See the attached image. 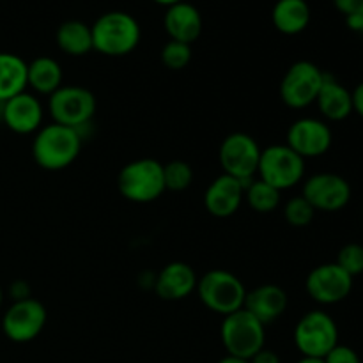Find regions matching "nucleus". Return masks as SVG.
<instances>
[{"instance_id":"1","label":"nucleus","mask_w":363,"mask_h":363,"mask_svg":"<svg viewBox=\"0 0 363 363\" xmlns=\"http://www.w3.org/2000/svg\"><path fill=\"white\" fill-rule=\"evenodd\" d=\"M84 135L73 128L52 123L39 128L32 142V156L45 170H62L78 158Z\"/></svg>"},{"instance_id":"2","label":"nucleus","mask_w":363,"mask_h":363,"mask_svg":"<svg viewBox=\"0 0 363 363\" xmlns=\"http://www.w3.org/2000/svg\"><path fill=\"white\" fill-rule=\"evenodd\" d=\"M92 48L108 57H123L140 43V27L131 14L112 11L96 20L91 27Z\"/></svg>"},{"instance_id":"3","label":"nucleus","mask_w":363,"mask_h":363,"mask_svg":"<svg viewBox=\"0 0 363 363\" xmlns=\"http://www.w3.org/2000/svg\"><path fill=\"white\" fill-rule=\"evenodd\" d=\"M117 188L126 201L135 204L156 201L167 190L163 165L152 158L135 160L121 169L117 176Z\"/></svg>"},{"instance_id":"4","label":"nucleus","mask_w":363,"mask_h":363,"mask_svg":"<svg viewBox=\"0 0 363 363\" xmlns=\"http://www.w3.org/2000/svg\"><path fill=\"white\" fill-rule=\"evenodd\" d=\"M197 294L202 305L220 315H229L245 305L247 289L234 273L225 269H211L197 282Z\"/></svg>"},{"instance_id":"5","label":"nucleus","mask_w":363,"mask_h":363,"mask_svg":"<svg viewBox=\"0 0 363 363\" xmlns=\"http://www.w3.org/2000/svg\"><path fill=\"white\" fill-rule=\"evenodd\" d=\"M264 328L266 326L245 308L225 315L220 328V337L227 354L250 360L264 347Z\"/></svg>"},{"instance_id":"6","label":"nucleus","mask_w":363,"mask_h":363,"mask_svg":"<svg viewBox=\"0 0 363 363\" xmlns=\"http://www.w3.org/2000/svg\"><path fill=\"white\" fill-rule=\"evenodd\" d=\"M96 108V96L80 85H62L48 96V112L53 123L73 128L80 133L85 126H89Z\"/></svg>"},{"instance_id":"7","label":"nucleus","mask_w":363,"mask_h":363,"mask_svg":"<svg viewBox=\"0 0 363 363\" xmlns=\"http://www.w3.org/2000/svg\"><path fill=\"white\" fill-rule=\"evenodd\" d=\"M257 176L277 190H289L303 179L305 160L287 144L269 145L261 151Z\"/></svg>"},{"instance_id":"8","label":"nucleus","mask_w":363,"mask_h":363,"mask_svg":"<svg viewBox=\"0 0 363 363\" xmlns=\"http://www.w3.org/2000/svg\"><path fill=\"white\" fill-rule=\"evenodd\" d=\"M294 344L303 357L325 358L339 344V330L332 315L323 311L305 314L294 328Z\"/></svg>"},{"instance_id":"9","label":"nucleus","mask_w":363,"mask_h":363,"mask_svg":"<svg viewBox=\"0 0 363 363\" xmlns=\"http://www.w3.org/2000/svg\"><path fill=\"white\" fill-rule=\"evenodd\" d=\"M325 73L311 60H298L284 74L280 82V98L289 108H307L315 103Z\"/></svg>"},{"instance_id":"10","label":"nucleus","mask_w":363,"mask_h":363,"mask_svg":"<svg viewBox=\"0 0 363 363\" xmlns=\"http://www.w3.org/2000/svg\"><path fill=\"white\" fill-rule=\"evenodd\" d=\"M261 151L262 149L259 147L255 138L250 135L241 133V131L230 133L229 137L223 138L218 151V160L223 174L236 177L243 183L252 181L257 174Z\"/></svg>"},{"instance_id":"11","label":"nucleus","mask_w":363,"mask_h":363,"mask_svg":"<svg viewBox=\"0 0 363 363\" xmlns=\"http://www.w3.org/2000/svg\"><path fill=\"white\" fill-rule=\"evenodd\" d=\"M46 318L48 314L45 305L34 298H27V300L14 301L7 308L2 319V330L7 339L13 342H30L43 332Z\"/></svg>"},{"instance_id":"12","label":"nucleus","mask_w":363,"mask_h":363,"mask_svg":"<svg viewBox=\"0 0 363 363\" xmlns=\"http://www.w3.org/2000/svg\"><path fill=\"white\" fill-rule=\"evenodd\" d=\"M305 199L315 211H340L351 201V186L342 176L332 172L314 174L303 183Z\"/></svg>"},{"instance_id":"13","label":"nucleus","mask_w":363,"mask_h":363,"mask_svg":"<svg viewBox=\"0 0 363 363\" xmlns=\"http://www.w3.org/2000/svg\"><path fill=\"white\" fill-rule=\"evenodd\" d=\"M308 296L321 305H335L346 300L353 289V277L347 275L337 262H328L312 269L307 277Z\"/></svg>"},{"instance_id":"14","label":"nucleus","mask_w":363,"mask_h":363,"mask_svg":"<svg viewBox=\"0 0 363 363\" xmlns=\"http://www.w3.org/2000/svg\"><path fill=\"white\" fill-rule=\"evenodd\" d=\"M332 130L325 121L303 117V119L294 121L289 126L286 144L301 158L307 160L326 155L328 149L332 147Z\"/></svg>"},{"instance_id":"15","label":"nucleus","mask_w":363,"mask_h":363,"mask_svg":"<svg viewBox=\"0 0 363 363\" xmlns=\"http://www.w3.org/2000/svg\"><path fill=\"white\" fill-rule=\"evenodd\" d=\"M248 183L222 174L206 190L204 208L208 209L209 215L216 216V218H229V216L236 215L245 201V188Z\"/></svg>"},{"instance_id":"16","label":"nucleus","mask_w":363,"mask_h":363,"mask_svg":"<svg viewBox=\"0 0 363 363\" xmlns=\"http://www.w3.org/2000/svg\"><path fill=\"white\" fill-rule=\"evenodd\" d=\"M2 121L11 131L28 135L39 130L43 123V105L30 92H21L2 105Z\"/></svg>"},{"instance_id":"17","label":"nucleus","mask_w":363,"mask_h":363,"mask_svg":"<svg viewBox=\"0 0 363 363\" xmlns=\"http://www.w3.org/2000/svg\"><path fill=\"white\" fill-rule=\"evenodd\" d=\"M199 277L186 262L174 261L163 266L155 280V291L162 300L179 301L190 296L197 289Z\"/></svg>"},{"instance_id":"18","label":"nucleus","mask_w":363,"mask_h":363,"mask_svg":"<svg viewBox=\"0 0 363 363\" xmlns=\"http://www.w3.org/2000/svg\"><path fill=\"white\" fill-rule=\"evenodd\" d=\"M243 308L266 326L269 323L277 321L286 312L287 294L280 286L262 284L255 289L247 291Z\"/></svg>"},{"instance_id":"19","label":"nucleus","mask_w":363,"mask_h":363,"mask_svg":"<svg viewBox=\"0 0 363 363\" xmlns=\"http://www.w3.org/2000/svg\"><path fill=\"white\" fill-rule=\"evenodd\" d=\"M165 30L170 35V41H179L191 45L197 41L202 32L201 13L195 6L186 2L174 4L167 9L165 14Z\"/></svg>"},{"instance_id":"20","label":"nucleus","mask_w":363,"mask_h":363,"mask_svg":"<svg viewBox=\"0 0 363 363\" xmlns=\"http://www.w3.org/2000/svg\"><path fill=\"white\" fill-rule=\"evenodd\" d=\"M315 103L319 106V112L328 121H344L353 113V96L330 74H325V82H323Z\"/></svg>"},{"instance_id":"21","label":"nucleus","mask_w":363,"mask_h":363,"mask_svg":"<svg viewBox=\"0 0 363 363\" xmlns=\"http://www.w3.org/2000/svg\"><path fill=\"white\" fill-rule=\"evenodd\" d=\"M273 25L286 35H296L308 27L311 7L305 0H279L272 13Z\"/></svg>"},{"instance_id":"22","label":"nucleus","mask_w":363,"mask_h":363,"mask_svg":"<svg viewBox=\"0 0 363 363\" xmlns=\"http://www.w3.org/2000/svg\"><path fill=\"white\" fill-rule=\"evenodd\" d=\"M27 85L38 94L52 96L62 87V67L52 57H38L27 64Z\"/></svg>"},{"instance_id":"23","label":"nucleus","mask_w":363,"mask_h":363,"mask_svg":"<svg viewBox=\"0 0 363 363\" xmlns=\"http://www.w3.org/2000/svg\"><path fill=\"white\" fill-rule=\"evenodd\" d=\"M27 62L13 53H0V103L25 92Z\"/></svg>"},{"instance_id":"24","label":"nucleus","mask_w":363,"mask_h":363,"mask_svg":"<svg viewBox=\"0 0 363 363\" xmlns=\"http://www.w3.org/2000/svg\"><path fill=\"white\" fill-rule=\"evenodd\" d=\"M57 45L64 53L82 57L92 48V30L85 23L77 20L64 21L57 30Z\"/></svg>"},{"instance_id":"25","label":"nucleus","mask_w":363,"mask_h":363,"mask_svg":"<svg viewBox=\"0 0 363 363\" xmlns=\"http://www.w3.org/2000/svg\"><path fill=\"white\" fill-rule=\"evenodd\" d=\"M282 191L261 179H252L245 188V201L255 213H273L280 206Z\"/></svg>"},{"instance_id":"26","label":"nucleus","mask_w":363,"mask_h":363,"mask_svg":"<svg viewBox=\"0 0 363 363\" xmlns=\"http://www.w3.org/2000/svg\"><path fill=\"white\" fill-rule=\"evenodd\" d=\"M165 188L170 191H184L194 183V169L183 160H172L163 165Z\"/></svg>"},{"instance_id":"27","label":"nucleus","mask_w":363,"mask_h":363,"mask_svg":"<svg viewBox=\"0 0 363 363\" xmlns=\"http://www.w3.org/2000/svg\"><path fill=\"white\" fill-rule=\"evenodd\" d=\"M315 209L312 208L311 202L303 197V195H298V197L289 199L284 206V218L289 223L291 227H307L311 225V222L314 220Z\"/></svg>"},{"instance_id":"28","label":"nucleus","mask_w":363,"mask_h":363,"mask_svg":"<svg viewBox=\"0 0 363 363\" xmlns=\"http://www.w3.org/2000/svg\"><path fill=\"white\" fill-rule=\"evenodd\" d=\"M162 62L169 69L179 71L190 64L191 60V45L179 41H169L162 48Z\"/></svg>"},{"instance_id":"29","label":"nucleus","mask_w":363,"mask_h":363,"mask_svg":"<svg viewBox=\"0 0 363 363\" xmlns=\"http://www.w3.org/2000/svg\"><path fill=\"white\" fill-rule=\"evenodd\" d=\"M337 264L351 277L363 273V247L358 243H350L340 248L337 255Z\"/></svg>"},{"instance_id":"30","label":"nucleus","mask_w":363,"mask_h":363,"mask_svg":"<svg viewBox=\"0 0 363 363\" xmlns=\"http://www.w3.org/2000/svg\"><path fill=\"white\" fill-rule=\"evenodd\" d=\"M323 360H325V363H360V357L351 347L337 344Z\"/></svg>"},{"instance_id":"31","label":"nucleus","mask_w":363,"mask_h":363,"mask_svg":"<svg viewBox=\"0 0 363 363\" xmlns=\"http://www.w3.org/2000/svg\"><path fill=\"white\" fill-rule=\"evenodd\" d=\"M333 4L346 18L363 14V0H333Z\"/></svg>"},{"instance_id":"32","label":"nucleus","mask_w":363,"mask_h":363,"mask_svg":"<svg viewBox=\"0 0 363 363\" xmlns=\"http://www.w3.org/2000/svg\"><path fill=\"white\" fill-rule=\"evenodd\" d=\"M32 289L25 280H16L13 282L11 286V296L14 298V301H21V300H27V298H32Z\"/></svg>"},{"instance_id":"33","label":"nucleus","mask_w":363,"mask_h":363,"mask_svg":"<svg viewBox=\"0 0 363 363\" xmlns=\"http://www.w3.org/2000/svg\"><path fill=\"white\" fill-rule=\"evenodd\" d=\"M250 363H280V358L275 351L262 347L259 353H255L254 357L250 358Z\"/></svg>"},{"instance_id":"34","label":"nucleus","mask_w":363,"mask_h":363,"mask_svg":"<svg viewBox=\"0 0 363 363\" xmlns=\"http://www.w3.org/2000/svg\"><path fill=\"white\" fill-rule=\"evenodd\" d=\"M351 96H353V112H357L363 119V82L351 92Z\"/></svg>"},{"instance_id":"35","label":"nucleus","mask_w":363,"mask_h":363,"mask_svg":"<svg viewBox=\"0 0 363 363\" xmlns=\"http://www.w3.org/2000/svg\"><path fill=\"white\" fill-rule=\"evenodd\" d=\"M346 23L351 30L354 32H360L363 34V14H354V16H347L346 18Z\"/></svg>"},{"instance_id":"36","label":"nucleus","mask_w":363,"mask_h":363,"mask_svg":"<svg viewBox=\"0 0 363 363\" xmlns=\"http://www.w3.org/2000/svg\"><path fill=\"white\" fill-rule=\"evenodd\" d=\"M218 363H250V360H245V358H238V357H230V354H227V357H223Z\"/></svg>"},{"instance_id":"37","label":"nucleus","mask_w":363,"mask_h":363,"mask_svg":"<svg viewBox=\"0 0 363 363\" xmlns=\"http://www.w3.org/2000/svg\"><path fill=\"white\" fill-rule=\"evenodd\" d=\"M296 363H325V360H323V358H312V357H303L301 358L300 362H296Z\"/></svg>"},{"instance_id":"38","label":"nucleus","mask_w":363,"mask_h":363,"mask_svg":"<svg viewBox=\"0 0 363 363\" xmlns=\"http://www.w3.org/2000/svg\"><path fill=\"white\" fill-rule=\"evenodd\" d=\"M156 4H160V6H174V4H179L183 2V0H155Z\"/></svg>"},{"instance_id":"39","label":"nucleus","mask_w":363,"mask_h":363,"mask_svg":"<svg viewBox=\"0 0 363 363\" xmlns=\"http://www.w3.org/2000/svg\"><path fill=\"white\" fill-rule=\"evenodd\" d=\"M0 305H2V289H0Z\"/></svg>"}]
</instances>
